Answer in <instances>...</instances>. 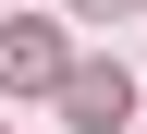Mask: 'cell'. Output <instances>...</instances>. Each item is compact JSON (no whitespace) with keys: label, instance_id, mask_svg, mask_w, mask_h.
Wrapping results in <instances>:
<instances>
[{"label":"cell","instance_id":"1","mask_svg":"<svg viewBox=\"0 0 147 134\" xmlns=\"http://www.w3.org/2000/svg\"><path fill=\"white\" fill-rule=\"evenodd\" d=\"M0 85H74L61 37H49V25H0Z\"/></svg>","mask_w":147,"mask_h":134},{"label":"cell","instance_id":"2","mask_svg":"<svg viewBox=\"0 0 147 134\" xmlns=\"http://www.w3.org/2000/svg\"><path fill=\"white\" fill-rule=\"evenodd\" d=\"M61 110H74V134H110V122H123V110H135V85L86 61V73H74V85H61Z\"/></svg>","mask_w":147,"mask_h":134},{"label":"cell","instance_id":"3","mask_svg":"<svg viewBox=\"0 0 147 134\" xmlns=\"http://www.w3.org/2000/svg\"><path fill=\"white\" fill-rule=\"evenodd\" d=\"M74 12H135V0H74Z\"/></svg>","mask_w":147,"mask_h":134}]
</instances>
